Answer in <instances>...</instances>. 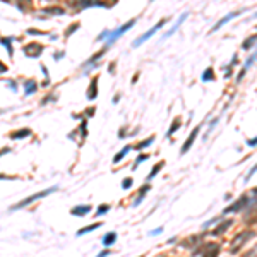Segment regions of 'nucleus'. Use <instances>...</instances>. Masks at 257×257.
<instances>
[{
    "mask_svg": "<svg viewBox=\"0 0 257 257\" xmlns=\"http://www.w3.org/2000/svg\"><path fill=\"white\" fill-rule=\"evenodd\" d=\"M197 134H199V127H195L194 130L190 132V136H189V139L185 141V144H184V147H182V151H180V154H185L189 149H190V146L194 144V141H195V137H197Z\"/></svg>",
    "mask_w": 257,
    "mask_h": 257,
    "instance_id": "39448f33",
    "label": "nucleus"
},
{
    "mask_svg": "<svg viewBox=\"0 0 257 257\" xmlns=\"http://www.w3.org/2000/svg\"><path fill=\"white\" fill-rule=\"evenodd\" d=\"M154 142V137H147V139L146 141H142V142H139V144H137V149H144V147H147V146H149V144H153Z\"/></svg>",
    "mask_w": 257,
    "mask_h": 257,
    "instance_id": "5701e85b",
    "label": "nucleus"
},
{
    "mask_svg": "<svg viewBox=\"0 0 257 257\" xmlns=\"http://www.w3.org/2000/svg\"><path fill=\"white\" fill-rule=\"evenodd\" d=\"M187 15H189V12H184V14L180 15V17H178V21L175 22V26H173V28L168 31V33H165V36H163V40H165V38H170V36H172V34H173V33H175V31L180 28V24H182V22H184L185 19H187Z\"/></svg>",
    "mask_w": 257,
    "mask_h": 257,
    "instance_id": "0eeeda50",
    "label": "nucleus"
},
{
    "mask_svg": "<svg viewBox=\"0 0 257 257\" xmlns=\"http://www.w3.org/2000/svg\"><path fill=\"white\" fill-rule=\"evenodd\" d=\"M163 165H165V163H163V161H161V163H158V165H154V166H153V170H151V173H149V176H147V178H149V180H151V178H154V176L158 175V172H159V170L163 168Z\"/></svg>",
    "mask_w": 257,
    "mask_h": 257,
    "instance_id": "aec40b11",
    "label": "nucleus"
},
{
    "mask_svg": "<svg viewBox=\"0 0 257 257\" xmlns=\"http://www.w3.org/2000/svg\"><path fill=\"white\" fill-rule=\"evenodd\" d=\"M165 24H166V21H159L158 24H154L153 28H151V29L147 31V33H144V34H142V36H141V38H137V40L134 41V45H132V46L136 48V46H139V45H142L144 41H147V40H149V38L153 36V34L156 33V31H158V29H161V28H163V26H165Z\"/></svg>",
    "mask_w": 257,
    "mask_h": 257,
    "instance_id": "f03ea898",
    "label": "nucleus"
},
{
    "mask_svg": "<svg viewBox=\"0 0 257 257\" xmlns=\"http://www.w3.org/2000/svg\"><path fill=\"white\" fill-rule=\"evenodd\" d=\"M96 88H98V77H93L91 86H89V89H88V99H94L96 96H98V91H96Z\"/></svg>",
    "mask_w": 257,
    "mask_h": 257,
    "instance_id": "1a4fd4ad",
    "label": "nucleus"
},
{
    "mask_svg": "<svg viewBox=\"0 0 257 257\" xmlns=\"http://www.w3.org/2000/svg\"><path fill=\"white\" fill-rule=\"evenodd\" d=\"M128 151H130V146H127V147H124V149L120 151V153L118 154H115V158H113V163H120L122 161V158H124L125 154L128 153Z\"/></svg>",
    "mask_w": 257,
    "mask_h": 257,
    "instance_id": "a211bd4d",
    "label": "nucleus"
},
{
    "mask_svg": "<svg viewBox=\"0 0 257 257\" xmlns=\"http://www.w3.org/2000/svg\"><path fill=\"white\" fill-rule=\"evenodd\" d=\"M254 235H255V233H254V231H243L242 235L235 237V240H233V243H235V245H242V243L245 242L247 238H252Z\"/></svg>",
    "mask_w": 257,
    "mask_h": 257,
    "instance_id": "f8f14e48",
    "label": "nucleus"
},
{
    "mask_svg": "<svg viewBox=\"0 0 257 257\" xmlns=\"http://www.w3.org/2000/svg\"><path fill=\"white\" fill-rule=\"evenodd\" d=\"M70 213L74 216H86L88 213H91V206H76V207H72Z\"/></svg>",
    "mask_w": 257,
    "mask_h": 257,
    "instance_id": "6e6552de",
    "label": "nucleus"
},
{
    "mask_svg": "<svg viewBox=\"0 0 257 257\" xmlns=\"http://www.w3.org/2000/svg\"><path fill=\"white\" fill-rule=\"evenodd\" d=\"M115 240H117V233H115V231H110V233H107V235H105V238H103V245L110 247Z\"/></svg>",
    "mask_w": 257,
    "mask_h": 257,
    "instance_id": "ddd939ff",
    "label": "nucleus"
},
{
    "mask_svg": "<svg viewBox=\"0 0 257 257\" xmlns=\"http://www.w3.org/2000/svg\"><path fill=\"white\" fill-rule=\"evenodd\" d=\"M180 125H182V120H180V118H176V120L173 122V125H172V127H170V130H168V136H172V134H175L176 130H178V128H180Z\"/></svg>",
    "mask_w": 257,
    "mask_h": 257,
    "instance_id": "4be33fe9",
    "label": "nucleus"
},
{
    "mask_svg": "<svg viewBox=\"0 0 257 257\" xmlns=\"http://www.w3.org/2000/svg\"><path fill=\"white\" fill-rule=\"evenodd\" d=\"M57 190H59V187H51V189H46V190H41V192H38V194H34V195H29V197H26L24 201H21L19 204L12 206L11 209H12V211H15V209H21V207H26V206L33 204L34 201H38V199H41V197H46V195L53 194V192H57Z\"/></svg>",
    "mask_w": 257,
    "mask_h": 257,
    "instance_id": "f257e3e1",
    "label": "nucleus"
},
{
    "mask_svg": "<svg viewBox=\"0 0 257 257\" xmlns=\"http://www.w3.org/2000/svg\"><path fill=\"white\" fill-rule=\"evenodd\" d=\"M108 209H110V206H108V204H105V206H99V207H98V211H96V214H94V216H103V214H105V213H108Z\"/></svg>",
    "mask_w": 257,
    "mask_h": 257,
    "instance_id": "b1692460",
    "label": "nucleus"
},
{
    "mask_svg": "<svg viewBox=\"0 0 257 257\" xmlns=\"http://www.w3.org/2000/svg\"><path fill=\"white\" fill-rule=\"evenodd\" d=\"M163 231V228H158V230H154V231H151V235H159Z\"/></svg>",
    "mask_w": 257,
    "mask_h": 257,
    "instance_id": "7c9ffc66",
    "label": "nucleus"
},
{
    "mask_svg": "<svg viewBox=\"0 0 257 257\" xmlns=\"http://www.w3.org/2000/svg\"><path fill=\"white\" fill-rule=\"evenodd\" d=\"M247 144H249V146H250V147H254V146H257V137H255V139H249V141H247Z\"/></svg>",
    "mask_w": 257,
    "mask_h": 257,
    "instance_id": "c756f323",
    "label": "nucleus"
},
{
    "mask_svg": "<svg viewBox=\"0 0 257 257\" xmlns=\"http://www.w3.org/2000/svg\"><path fill=\"white\" fill-rule=\"evenodd\" d=\"M147 190H149V185H144V187L141 189V192H139V195H137V199H136V201H134V206H139V202L142 201V195L146 194Z\"/></svg>",
    "mask_w": 257,
    "mask_h": 257,
    "instance_id": "412c9836",
    "label": "nucleus"
},
{
    "mask_svg": "<svg viewBox=\"0 0 257 257\" xmlns=\"http://www.w3.org/2000/svg\"><path fill=\"white\" fill-rule=\"evenodd\" d=\"M254 43H257V34H254V36H250L249 40H245V41H243L242 48H243V50H249V48L252 46Z\"/></svg>",
    "mask_w": 257,
    "mask_h": 257,
    "instance_id": "6ab92c4d",
    "label": "nucleus"
},
{
    "mask_svg": "<svg viewBox=\"0 0 257 257\" xmlns=\"http://www.w3.org/2000/svg\"><path fill=\"white\" fill-rule=\"evenodd\" d=\"M28 136H31L29 128H22V130H17L15 134H11L12 139H22V137H28Z\"/></svg>",
    "mask_w": 257,
    "mask_h": 257,
    "instance_id": "4468645a",
    "label": "nucleus"
},
{
    "mask_svg": "<svg viewBox=\"0 0 257 257\" xmlns=\"http://www.w3.org/2000/svg\"><path fill=\"white\" fill-rule=\"evenodd\" d=\"M247 204H249L247 197H240V201H238V202H235L233 206H230L228 209H224V211H223V214H228V213H235V211H240V209H243V207H245Z\"/></svg>",
    "mask_w": 257,
    "mask_h": 257,
    "instance_id": "20e7f679",
    "label": "nucleus"
},
{
    "mask_svg": "<svg viewBox=\"0 0 257 257\" xmlns=\"http://www.w3.org/2000/svg\"><path fill=\"white\" fill-rule=\"evenodd\" d=\"M255 172H257V165H255V166H252V168H250L249 175L245 176V182H249V180H250V176H252V175H254V173H255Z\"/></svg>",
    "mask_w": 257,
    "mask_h": 257,
    "instance_id": "cd10ccee",
    "label": "nucleus"
},
{
    "mask_svg": "<svg viewBox=\"0 0 257 257\" xmlns=\"http://www.w3.org/2000/svg\"><path fill=\"white\" fill-rule=\"evenodd\" d=\"M99 226H101L99 223L89 224V226H86V228H82V230H79V231H77V235H84V233H89V231H94L96 228H99Z\"/></svg>",
    "mask_w": 257,
    "mask_h": 257,
    "instance_id": "f3484780",
    "label": "nucleus"
},
{
    "mask_svg": "<svg viewBox=\"0 0 257 257\" xmlns=\"http://www.w3.org/2000/svg\"><path fill=\"white\" fill-rule=\"evenodd\" d=\"M130 187H132V178H130V176H127V178L122 180V189L127 190V189H130Z\"/></svg>",
    "mask_w": 257,
    "mask_h": 257,
    "instance_id": "393cba45",
    "label": "nucleus"
},
{
    "mask_svg": "<svg viewBox=\"0 0 257 257\" xmlns=\"http://www.w3.org/2000/svg\"><path fill=\"white\" fill-rule=\"evenodd\" d=\"M147 158H149L147 154H139V156H137V159H136V165H134V168H137V166H139L142 161H146Z\"/></svg>",
    "mask_w": 257,
    "mask_h": 257,
    "instance_id": "a878e982",
    "label": "nucleus"
},
{
    "mask_svg": "<svg viewBox=\"0 0 257 257\" xmlns=\"http://www.w3.org/2000/svg\"><path fill=\"white\" fill-rule=\"evenodd\" d=\"M213 79H214V70H213V67H207L204 70V74H202V81L207 82V81H213Z\"/></svg>",
    "mask_w": 257,
    "mask_h": 257,
    "instance_id": "2eb2a0df",
    "label": "nucleus"
},
{
    "mask_svg": "<svg viewBox=\"0 0 257 257\" xmlns=\"http://www.w3.org/2000/svg\"><path fill=\"white\" fill-rule=\"evenodd\" d=\"M24 88H26V96H29V94H33L34 89H36V82L34 81H26Z\"/></svg>",
    "mask_w": 257,
    "mask_h": 257,
    "instance_id": "dca6fc26",
    "label": "nucleus"
},
{
    "mask_svg": "<svg viewBox=\"0 0 257 257\" xmlns=\"http://www.w3.org/2000/svg\"><path fill=\"white\" fill-rule=\"evenodd\" d=\"M255 57H257V51L254 53L252 57H249V60H247V63H245V69H249V67H250V63H252L254 60H255Z\"/></svg>",
    "mask_w": 257,
    "mask_h": 257,
    "instance_id": "c85d7f7f",
    "label": "nucleus"
},
{
    "mask_svg": "<svg viewBox=\"0 0 257 257\" xmlns=\"http://www.w3.org/2000/svg\"><path fill=\"white\" fill-rule=\"evenodd\" d=\"M2 45H4V46L9 50V53H12V48H11V40H5V38H4V40H2Z\"/></svg>",
    "mask_w": 257,
    "mask_h": 257,
    "instance_id": "bb28decb",
    "label": "nucleus"
},
{
    "mask_svg": "<svg viewBox=\"0 0 257 257\" xmlns=\"http://www.w3.org/2000/svg\"><path fill=\"white\" fill-rule=\"evenodd\" d=\"M231 223H233L231 220H226V221H223L221 224H218L216 230H213V237H218V235H221V233H224V231L228 230V226H231Z\"/></svg>",
    "mask_w": 257,
    "mask_h": 257,
    "instance_id": "9b49d317",
    "label": "nucleus"
},
{
    "mask_svg": "<svg viewBox=\"0 0 257 257\" xmlns=\"http://www.w3.org/2000/svg\"><path fill=\"white\" fill-rule=\"evenodd\" d=\"M254 194H257V189H255V190H254Z\"/></svg>",
    "mask_w": 257,
    "mask_h": 257,
    "instance_id": "2f4dec72",
    "label": "nucleus"
},
{
    "mask_svg": "<svg viewBox=\"0 0 257 257\" xmlns=\"http://www.w3.org/2000/svg\"><path fill=\"white\" fill-rule=\"evenodd\" d=\"M242 12H243V11H238V12H231V14H228L226 17H223V19H221V21L216 24V26H214V28H213V31H218V29H220V28H221V26H224L228 21H230V19H233V17H237V15H240V14H242Z\"/></svg>",
    "mask_w": 257,
    "mask_h": 257,
    "instance_id": "9d476101",
    "label": "nucleus"
},
{
    "mask_svg": "<svg viewBox=\"0 0 257 257\" xmlns=\"http://www.w3.org/2000/svg\"><path fill=\"white\" fill-rule=\"evenodd\" d=\"M134 24H136V19H130V21H128L125 26H120L118 29H115L113 33H110V38H108V43H113V41L117 40V38H120V34H124L127 29H130V28H132Z\"/></svg>",
    "mask_w": 257,
    "mask_h": 257,
    "instance_id": "7ed1b4c3",
    "label": "nucleus"
},
{
    "mask_svg": "<svg viewBox=\"0 0 257 257\" xmlns=\"http://www.w3.org/2000/svg\"><path fill=\"white\" fill-rule=\"evenodd\" d=\"M195 254H201V255H213V254H218V245H213V243H206L202 249L195 250Z\"/></svg>",
    "mask_w": 257,
    "mask_h": 257,
    "instance_id": "423d86ee",
    "label": "nucleus"
}]
</instances>
